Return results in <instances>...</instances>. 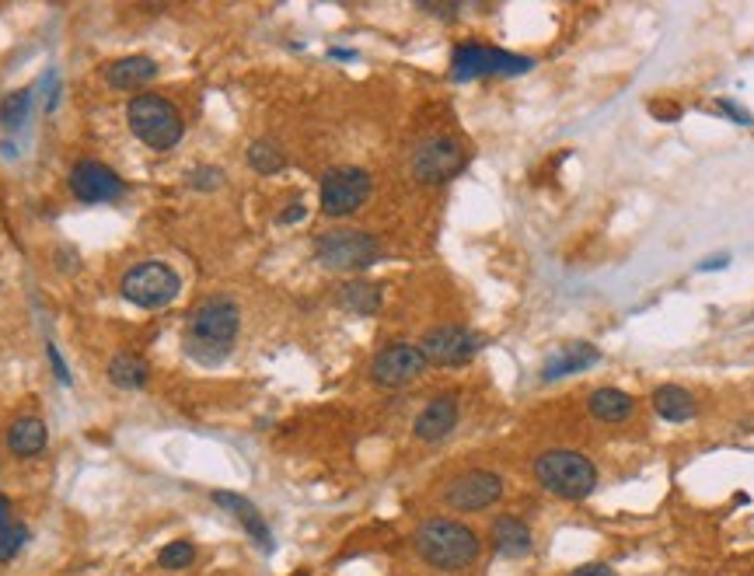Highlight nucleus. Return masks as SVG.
<instances>
[{
    "instance_id": "31",
    "label": "nucleus",
    "mask_w": 754,
    "mask_h": 576,
    "mask_svg": "<svg viewBox=\"0 0 754 576\" xmlns=\"http://www.w3.org/2000/svg\"><path fill=\"white\" fill-rule=\"evenodd\" d=\"M730 266V255H713V259L699 262V273H720V269Z\"/></svg>"
},
{
    "instance_id": "21",
    "label": "nucleus",
    "mask_w": 754,
    "mask_h": 576,
    "mask_svg": "<svg viewBox=\"0 0 754 576\" xmlns=\"http://www.w3.org/2000/svg\"><path fill=\"white\" fill-rule=\"evenodd\" d=\"M653 412L660 419H667V423H688V419H695L692 391L681 388V384H660L653 391Z\"/></svg>"
},
{
    "instance_id": "19",
    "label": "nucleus",
    "mask_w": 754,
    "mask_h": 576,
    "mask_svg": "<svg viewBox=\"0 0 754 576\" xmlns=\"http://www.w3.org/2000/svg\"><path fill=\"white\" fill-rule=\"evenodd\" d=\"M587 409L590 416L601 419V423H625V419L636 412V398H632L629 391L604 384V388H597L594 395L587 398Z\"/></svg>"
},
{
    "instance_id": "15",
    "label": "nucleus",
    "mask_w": 754,
    "mask_h": 576,
    "mask_svg": "<svg viewBox=\"0 0 754 576\" xmlns=\"http://www.w3.org/2000/svg\"><path fill=\"white\" fill-rule=\"evenodd\" d=\"M535 549V535L521 517H496L493 521V552L503 559H524Z\"/></svg>"
},
{
    "instance_id": "14",
    "label": "nucleus",
    "mask_w": 754,
    "mask_h": 576,
    "mask_svg": "<svg viewBox=\"0 0 754 576\" xmlns=\"http://www.w3.org/2000/svg\"><path fill=\"white\" fill-rule=\"evenodd\" d=\"M454 426H458V398L440 395V398H433V402L423 405V412H419L416 423H412V433H416L423 444H437V440H444Z\"/></svg>"
},
{
    "instance_id": "30",
    "label": "nucleus",
    "mask_w": 754,
    "mask_h": 576,
    "mask_svg": "<svg viewBox=\"0 0 754 576\" xmlns=\"http://www.w3.org/2000/svg\"><path fill=\"white\" fill-rule=\"evenodd\" d=\"M423 11H426V14H437V18H447V21H451V18H458V11H461V7H458V4H423Z\"/></svg>"
},
{
    "instance_id": "29",
    "label": "nucleus",
    "mask_w": 754,
    "mask_h": 576,
    "mask_svg": "<svg viewBox=\"0 0 754 576\" xmlns=\"http://www.w3.org/2000/svg\"><path fill=\"white\" fill-rule=\"evenodd\" d=\"M573 576H618V573L611 570L608 563H587V566H576Z\"/></svg>"
},
{
    "instance_id": "28",
    "label": "nucleus",
    "mask_w": 754,
    "mask_h": 576,
    "mask_svg": "<svg viewBox=\"0 0 754 576\" xmlns=\"http://www.w3.org/2000/svg\"><path fill=\"white\" fill-rule=\"evenodd\" d=\"M716 105H720V112H723V116H730V119H734V123H741V126H754V116H751V112H744V105L730 102V98H720V102H716Z\"/></svg>"
},
{
    "instance_id": "34",
    "label": "nucleus",
    "mask_w": 754,
    "mask_h": 576,
    "mask_svg": "<svg viewBox=\"0 0 754 576\" xmlns=\"http://www.w3.org/2000/svg\"><path fill=\"white\" fill-rule=\"evenodd\" d=\"M11 503H7V496H0V535H4L7 528H11Z\"/></svg>"
},
{
    "instance_id": "17",
    "label": "nucleus",
    "mask_w": 754,
    "mask_h": 576,
    "mask_svg": "<svg viewBox=\"0 0 754 576\" xmlns=\"http://www.w3.org/2000/svg\"><path fill=\"white\" fill-rule=\"evenodd\" d=\"M213 503H217V507H224L227 514L238 517L241 528H245L248 535H252L255 542L262 545V549H273V535H269V528H266V517L255 510L252 500H245V496H238V493H227V489H217V493H213Z\"/></svg>"
},
{
    "instance_id": "10",
    "label": "nucleus",
    "mask_w": 754,
    "mask_h": 576,
    "mask_svg": "<svg viewBox=\"0 0 754 576\" xmlns=\"http://www.w3.org/2000/svg\"><path fill=\"white\" fill-rule=\"evenodd\" d=\"M503 496V479L489 468H472L461 472L458 479H451L440 493V500L458 514H482Z\"/></svg>"
},
{
    "instance_id": "20",
    "label": "nucleus",
    "mask_w": 754,
    "mask_h": 576,
    "mask_svg": "<svg viewBox=\"0 0 754 576\" xmlns=\"http://www.w3.org/2000/svg\"><path fill=\"white\" fill-rule=\"evenodd\" d=\"M46 437V423L39 416H21L7 426V451L18 454V458H35L46 447Z\"/></svg>"
},
{
    "instance_id": "8",
    "label": "nucleus",
    "mask_w": 754,
    "mask_h": 576,
    "mask_svg": "<svg viewBox=\"0 0 754 576\" xmlns=\"http://www.w3.org/2000/svg\"><path fill=\"white\" fill-rule=\"evenodd\" d=\"M371 192H374L371 172H364V168H357V165L332 168V172H325V179H322L325 217H350V213H357L360 206L371 199Z\"/></svg>"
},
{
    "instance_id": "5",
    "label": "nucleus",
    "mask_w": 754,
    "mask_h": 576,
    "mask_svg": "<svg viewBox=\"0 0 754 576\" xmlns=\"http://www.w3.org/2000/svg\"><path fill=\"white\" fill-rule=\"evenodd\" d=\"M315 255L322 266L339 269V273H364L381 259V241L367 231H350V227H336V231L318 234Z\"/></svg>"
},
{
    "instance_id": "7",
    "label": "nucleus",
    "mask_w": 754,
    "mask_h": 576,
    "mask_svg": "<svg viewBox=\"0 0 754 576\" xmlns=\"http://www.w3.org/2000/svg\"><path fill=\"white\" fill-rule=\"evenodd\" d=\"M119 290H123V297L130 304L154 311V308H168V304L179 297L182 280L168 262H140V266H133L130 273L123 276Z\"/></svg>"
},
{
    "instance_id": "13",
    "label": "nucleus",
    "mask_w": 754,
    "mask_h": 576,
    "mask_svg": "<svg viewBox=\"0 0 754 576\" xmlns=\"http://www.w3.org/2000/svg\"><path fill=\"white\" fill-rule=\"evenodd\" d=\"M70 192L81 203H116V199H123L126 182L102 161H81L70 172Z\"/></svg>"
},
{
    "instance_id": "9",
    "label": "nucleus",
    "mask_w": 754,
    "mask_h": 576,
    "mask_svg": "<svg viewBox=\"0 0 754 576\" xmlns=\"http://www.w3.org/2000/svg\"><path fill=\"white\" fill-rule=\"evenodd\" d=\"M465 161H468L465 147L454 137L437 133V137L423 140V144L416 147V154H412V175H416V182H423V186H444V182H451L454 175L465 168Z\"/></svg>"
},
{
    "instance_id": "4",
    "label": "nucleus",
    "mask_w": 754,
    "mask_h": 576,
    "mask_svg": "<svg viewBox=\"0 0 754 576\" xmlns=\"http://www.w3.org/2000/svg\"><path fill=\"white\" fill-rule=\"evenodd\" d=\"M126 123H130L133 137L151 151H172L179 147L186 123H182L179 109L161 95H137L126 105Z\"/></svg>"
},
{
    "instance_id": "32",
    "label": "nucleus",
    "mask_w": 754,
    "mask_h": 576,
    "mask_svg": "<svg viewBox=\"0 0 754 576\" xmlns=\"http://www.w3.org/2000/svg\"><path fill=\"white\" fill-rule=\"evenodd\" d=\"M308 217V210H304V203H290L287 210L280 213V224H297V220Z\"/></svg>"
},
{
    "instance_id": "22",
    "label": "nucleus",
    "mask_w": 754,
    "mask_h": 576,
    "mask_svg": "<svg viewBox=\"0 0 754 576\" xmlns=\"http://www.w3.org/2000/svg\"><path fill=\"white\" fill-rule=\"evenodd\" d=\"M109 381L123 391H140L151 381V367L140 353H116L109 364Z\"/></svg>"
},
{
    "instance_id": "25",
    "label": "nucleus",
    "mask_w": 754,
    "mask_h": 576,
    "mask_svg": "<svg viewBox=\"0 0 754 576\" xmlns=\"http://www.w3.org/2000/svg\"><path fill=\"white\" fill-rule=\"evenodd\" d=\"M28 102H32V91H11V95L0 102V126H4V130H18L28 116Z\"/></svg>"
},
{
    "instance_id": "33",
    "label": "nucleus",
    "mask_w": 754,
    "mask_h": 576,
    "mask_svg": "<svg viewBox=\"0 0 754 576\" xmlns=\"http://www.w3.org/2000/svg\"><path fill=\"white\" fill-rule=\"evenodd\" d=\"M49 360H53V371H56V378H60L63 384H70V371L63 367V360H60V353H56V346H49Z\"/></svg>"
},
{
    "instance_id": "16",
    "label": "nucleus",
    "mask_w": 754,
    "mask_h": 576,
    "mask_svg": "<svg viewBox=\"0 0 754 576\" xmlns=\"http://www.w3.org/2000/svg\"><path fill=\"white\" fill-rule=\"evenodd\" d=\"M597 360H601V350H597V346L573 343V346H566V350L552 353V357L545 360L542 381L552 384V381H559V378H569V374H583V371H590Z\"/></svg>"
},
{
    "instance_id": "18",
    "label": "nucleus",
    "mask_w": 754,
    "mask_h": 576,
    "mask_svg": "<svg viewBox=\"0 0 754 576\" xmlns=\"http://www.w3.org/2000/svg\"><path fill=\"white\" fill-rule=\"evenodd\" d=\"M158 77V63L151 60V56H123V60H116L109 70H105V81H109V88L116 91H137V88H147V84Z\"/></svg>"
},
{
    "instance_id": "12",
    "label": "nucleus",
    "mask_w": 754,
    "mask_h": 576,
    "mask_svg": "<svg viewBox=\"0 0 754 576\" xmlns=\"http://www.w3.org/2000/svg\"><path fill=\"white\" fill-rule=\"evenodd\" d=\"M426 371V357L412 343H391L371 360V381L377 388H402Z\"/></svg>"
},
{
    "instance_id": "26",
    "label": "nucleus",
    "mask_w": 754,
    "mask_h": 576,
    "mask_svg": "<svg viewBox=\"0 0 754 576\" xmlns=\"http://www.w3.org/2000/svg\"><path fill=\"white\" fill-rule=\"evenodd\" d=\"M192 559H196V545L192 542H168L158 552V563L165 570H186V566H192Z\"/></svg>"
},
{
    "instance_id": "23",
    "label": "nucleus",
    "mask_w": 754,
    "mask_h": 576,
    "mask_svg": "<svg viewBox=\"0 0 754 576\" xmlns=\"http://www.w3.org/2000/svg\"><path fill=\"white\" fill-rule=\"evenodd\" d=\"M336 301L339 308L353 311V315H374V311L381 308V287L371 280H350L339 287Z\"/></svg>"
},
{
    "instance_id": "2",
    "label": "nucleus",
    "mask_w": 754,
    "mask_h": 576,
    "mask_svg": "<svg viewBox=\"0 0 754 576\" xmlns=\"http://www.w3.org/2000/svg\"><path fill=\"white\" fill-rule=\"evenodd\" d=\"M241 329L238 304L227 297H210L203 301L186 322V350L203 364H217L231 353L234 339Z\"/></svg>"
},
{
    "instance_id": "27",
    "label": "nucleus",
    "mask_w": 754,
    "mask_h": 576,
    "mask_svg": "<svg viewBox=\"0 0 754 576\" xmlns=\"http://www.w3.org/2000/svg\"><path fill=\"white\" fill-rule=\"evenodd\" d=\"M25 538H28V531H25V524H18L14 521L11 528L0 535V563H7L11 556H18V549L25 545Z\"/></svg>"
},
{
    "instance_id": "11",
    "label": "nucleus",
    "mask_w": 754,
    "mask_h": 576,
    "mask_svg": "<svg viewBox=\"0 0 754 576\" xmlns=\"http://www.w3.org/2000/svg\"><path fill=\"white\" fill-rule=\"evenodd\" d=\"M419 350L433 367H465L482 350V339L465 325H440V329L426 332Z\"/></svg>"
},
{
    "instance_id": "1",
    "label": "nucleus",
    "mask_w": 754,
    "mask_h": 576,
    "mask_svg": "<svg viewBox=\"0 0 754 576\" xmlns=\"http://www.w3.org/2000/svg\"><path fill=\"white\" fill-rule=\"evenodd\" d=\"M416 552L440 573H461L482 556V542L468 524L451 517H430L416 528Z\"/></svg>"
},
{
    "instance_id": "3",
    "label": "nucleus",
    "mask_w": 754,
    "mask_h": 576,
    "mask_svg": "<svg viewBox=\"0 0 754 576\" xmlns=\"http://www.w3.org/2000/svg\"><path fill=\"white\" fill-rule=\"evenodd\" d=\"M535 479L559 500L580 503L597 489V465L576 451H545L535 458Z\"/></svg>"
},
{
    "instance_id": "24",
    "label": "nucleus",
    "mask_w": 754,
    "mask_h": 576,
    "mask_svg": "<svg viewBox=\"0 0 754 576\" xmlns=\"http://www.w3.org/2000/svg\"><path fill=\"white\" fill-rule=\"evenodd\" d=\"M248 165H252V172H259V175H276V172H283L287 158H283L280 147H273V140H255V144L248 147Z\"/></svg>"
},
{
    "instance_id": "6",
    "label": "nucleus",
    "mask_w": 754,
    "mask_h": 576,
    "mask_svg": "<svg viewBox=\"0 0 754 576\" xmlns=\"http://www.w3.org/2000/svg\"><path fill=\"white\" fill-rule=\"evenodd\" d=\"M535 60L528 56L507 53V49L486 46V42H461L454 46L451 56V77L454 81H475V77H510V74H528Z\"/></svg>"
}]
</instances>
